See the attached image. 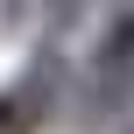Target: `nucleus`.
Wrapping results in <instances>:
<instances>
[{"mask_svg":"<svg viewBox=\"0 0 134 134\" xmlns=\"http://www.w3.org/2000/svg\"><path fill=\"white\" fill-rule=\"evenodd\" d=\"M57 85H64V64L57 57H35L14 85H0V134H35L57 106Z\"/></svg>","mask_w":134,"mask_h":134,"instance_id":"nucleus-1","label":"nucleus"},{"mask_svg":"<svg viewBox=\"0 0 134 134\" xmlns=\"http://www.w3.org/2000/svg\"><path fill=\"white\" fill-rule=\"evenodd\" d=\"M134 64V7H120L106 21V42H99V71H127Z\"/></svg>","mask_w":134,"mask_h":134,"instance_id":"nucleus-2","label":"nucleus"}]
</instances>
